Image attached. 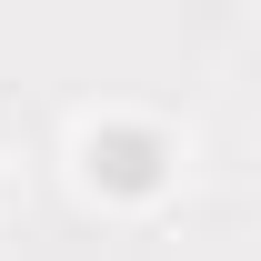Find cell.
<instances>
[{"mask_svg": "<svg viewBox=\"0 0 261 261\" xmlns=\"http://www.w3.org/2000/svg\"><path fill=\"white\" fill-rule=\"evenodd\" d=\"M161 130L151 121H100L91 130V181H111V191H151V181H161Z\"/></svg>", "mask_w": 261, "mask_h": 261, "instance_id": "6da1fadb", "label": "cell"}]
</instances>
